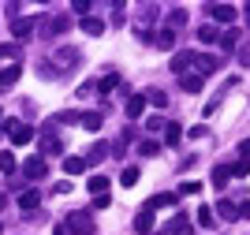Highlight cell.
<instances>
[{"mask_svg": "<svg viewBox=\"0 0 250 235\" xmlns=\"http://www.w3.org/2000/svg\"><path fill=\"white\" fill-rule=\"evenodd\" d=\"M4 131H8V138L15 146H26L34 138V127H30V123H19V120H4Z\"/></svg>", "mask_w": 250, "mask_h": 235, "instance_id": "obj_1", "label": "cell"}, {"mask_svg": "<svg viewBox=\"0 0 250 235\" xmlns=\"http://www.w3.org/2000/svg\"><path fill=\"white\" fill-rule=\"evenodd\" d=\"M63 228H67V232H79V235H94V216L75 209V213H67V224Z\"/></svg>", "mask_w": 250, "mask_h": 235, "instance_id": "obj_2", "label": "cell"}, {"mask_svg": "<svg viewBox=\"0 0 250 235\" xmlns=\"http://www.w3.org/2000/svg\"><path fill=\"white\" fill-rule=\"evenodd\" d=\"M217 67H220L217 56H209V52H194V75H202V79H206V75H213Z\"/></svg>", "mask_w": 250, "mask_h": 235, "instance_id": "obj_3", "label": "cell"}, {"mask_svg": "<svg viewBox=\"0 0 250 235\" xmlns=\"http://www.w3.org/2000/svg\"><path fill=\"white\" fill-rule=\"evenodd\" d=\"M22 172H26V179H45L49 164H45V157H26V161H22Z\"/></svg>", "mask_w": 250, "mask_h": 235, "instance_id": "obj_4", "label": "cell"}, {"mask_svg": "<svg viewBox=\"0 0 250 235\" xmlns=\"http://www.w3.org/2000/svg\"><path fill=\"white\" fill-rule=\"evenodd\" d=\"M42 153H45V157L63 153V142L56 138V134H52V127H45V131H42Z\"/></svg>", "mask_w": 250, "mask_h": 235, "instance_id": "obj_5", "label": "cell"}, {"mask_svg": "<svg viewBox=\"0 0 250 235\" xmlns=\"http://www.w3.org/2000/svg\"><path fill=\"white\" fill-rule=\"evenodd\" d=\"M209 15H213L217 22H235V19H239V11L231 8V4H213V8H209Z\"/></svg>", "mask_w": 250, "mask_h": 235, "instance_id": "obj_6", "label": "cell"}, {"mask_svg": "<svg viewBox=\"0 0 250 235\" xmlns=\"http://www.w3.org/2000/svg\"><path fill=\"white\" fill-rule=\"evenodd\" d=\"M75 64H79V49H60L56 52V67H60V71H71ZM56 67H52V71H56Z\"/></svg>", "mask_w": 250, "mask_h": 235, "instance_id": "obj_7", "label": "cell"}, {"mask_svg": "<svg viewBox=\"0 0 250 235\" xmlns=\"http://www.w3.org/2000/svg\"><path fill=\"white\" fill-rule=\"evenodd\" d=\"M19 75H22V64H11V67H4V71H0V93L8 90V86H15V82H19Z\"/></svg>", "mask_w": 250, "mask_h": 235, "instance_id": "obj_8", "label": "cell"}, {"mask_svg": "<svg viewBox=\"0 0 250 235\" xmlns=\"http://www.w3.org/2000/svg\"><path fill=\"white\" fill-rule=\"evenodd\" d=\"M67 26H71V19H67V15H49V19H45V34H63L67 30Z\"/></svg>", "mask_w": 250, "mask_h": 235, "instance_id": "obj_9", "label": "cell"}, {"mask_svg": "<svg viewBox=\"0 0 250 235\" xmlns=\"http://www.w3.org/2000/svg\"><path fill=\"white\" fill-rule=\"evenodd\" d=\"M187 67H194V52H176V56H172V71L187 75Z\"/></svg>", "mask_w": 250, "mask_h": 235, "instance_id": "obj_10", "label": "cell"}, {"mask_svg": "<svg viewBox=\"0 0 250 235\" xmlns=\"http://www.w3.org/2000/svg\"><path fill=\"white\" fill-rule=\"evenodd\" d=\"M176 202H179V194H153L142 209H149V213H153V209H165V205H176Z\"/></svg>", "mask_w": 250, "mask_h": 235, "instance_id": "obj_11", "label": "cell"}, {"mask_svg": "<svg viewBox=\"0 0 250 235\" xmlns=\"http://www.w3.org/2000/svg\"><path fill=\"white\" fill-rule=\"evenodd\" d=\"M217 216L220 220H235V216H239V205H231V198H220L217 202Z\"/></svg>", "mask_w": 250, "mask_h": 235, "instance_id": "obj_12", "label": "cell"}, {"mask_svg": "<svg viewBox=\"0 0 250 235\" xmlns=\"http://www.w3.org/2000/svg\"><path fill=\"white\" fill-rule=\"evenodd\" d=\"M108 153H112V146H108V142H97V146H90V153H86V164H97V161H104Z\"/></svg>", "mask_w": 250, "mask_h": 235, "instance_id": "obj_13", "label": "cell"}, {"mask_svg": "<svg viewBox=\"0 0 250 235\" xmlns=\"http://www.w3.org/2000/svg\"><path fill=\"white\" fill-rule=\"evenodd\" d=\"M38 205H42V194H38L34 187H26V191L19 194V209H38Z\"/></svg>", "mask_w": 250, "mask_h": 235, "instance_id": "obj_14", "label": "cell"}, {"mask_svg": "<svg viewBox=\"0 0 250 235\" xmlns=\"http://www.w3.org/2000/svg\"><path fill=\"white\" fill-rule=\"evenodd\" d=\"M11 34H15L19 41H26L34 34V19H15V22H11Z\"/></svg>", "mask_w": 250, "mask_h": 235, "instance_id": "obj_15", "label": "cell"}, {"mask_svg": "<svg viewBox=\"0 0 250 235\" xmlns=\"http://www.w3.org/2000/svg\"><path fill=\"white\" fill-rule=\"evenodd\" d=\"M135 232L138 235H149V232H153V213H149V209H142V213L135 216Z\"/></svg>", "mask_w": 250, "mask_h": 235, "instance_id": "obj_16", "label": "cell"}, {"mask_svg": "<svg viewBox=\"0 0 250 235\" xmlns=\"http://www.w3.org/2000/svg\"><path fill=\"white\" fill-rule=\"evenodd\" d=\"M165 235H194V228H190V220H187V216L179 213L176 220H172V228H168Z\"/></svg>", "mask_w": 250, "mask_h": 235, "instance_id": "obj_17", "label": "cell"}, {"mask_svg": "<svg viewBox=\"0 0 250 235\" xmlns=\"http://www.w3.org/2000/svg\"><path fill=\"white\" fill-rule=\"evenodd\" d=\"M142 112H146V93H135V97L127 101V116H131V120H138Z\"/></svg>", "mask_w": 250, "mask_h": 235, "instance_id": "obj_18", "label": "cell"}, {"mask_svg": "<svg viewBox=\"0 0 250 235\" xmlns=\"http://www.w3.org/2000/svg\"><path fill=\"white\" fill-rule=\"evenodd\" d=\"M86 168H90L86 157H67V161H63V172H67V175H83Z\"/></svg>", "mask_w": 250, "mask_h": 235, "instance_id": "obj_19", "label": "cell"}, {"mask_svg": "<svg viewBox=\"0 0 250 235\" xmlns=\"http://www.w3.org/2000/svg\"><path fill=\"white\" fill-rule=\"evenodd\" d=\"M179 86H183V90H187V93H202V86H206V79H202V75H183V79H179Z\"/></svg>", "mask_w": 250, "mask_h": 235, "instance_id": "obj_20", "label": "cell"}, {"mask_svg": "<svg viewBox=\"0 0 250 235\" xmlns=\"http://www.w3.org/2000/svg\"><path fill=\"white\" fill-rule=\"evenodd\" d=\"M179 138H183V127H179L176 120L165 123V142H168V146H179Z\"/></svg>", "mask_w": 250, "mask_h": 235, "instance_id": "obj_21", "label": "cell"}, {"mask_svg": "<svg viewBox=\"0 0 250 235\" xmlns=\"http://www.w3.org/2000/svg\"><path fill=\"white\" fill-rule=\"evenodd\" d=\"M83 30L90 34V38H101V34H104V22L94 19V15H86V19H83Z\"/></svg>", "mask_w": 250, "mask_h": 235, "instance_id": "obj_22", "label": "cell"}, {"mask_svg": "<svg viewBox=\"0 0 250 235\" xmlns=\"http://www.w3.org/2000/svg\"><path fill=\"white\" fill-rule=\"evenodd\" d=\"M86 127V131H101V123H104V116L101 112H83V120H79Z\"/></svg>", "mask_w": 250, "mask_h": 235, "instance_id": "obj_23", "label": "cell"}, {"mask_svg": "<svg viewBox=\"0 0 250 235\" xmlns=\"http://www.w3.org/2000/svg\"><path fill=\"white\" fill-rule=\"evenodd\" d=\"M198 224L202 228H217V213H213L209 205H202V209H198Z\"/></svg>", "mask_w": 250, "mask_h": 235, "instance_id": "obj_24", "label": "cell"}, {"mask_svg": "<svg viewBox=\"0 0 250 235\" xmlns=\"http://www.w3.org/2000/svg\"><path fill=\"white\" fill-rule=\"evenodd\" d=\"M198 41L213 45V41H220V30H217V26H198Z\"/></svg>", "mask_w": 250, "mask_h": 235, "instance_id": "obj_25", "label": "cell"}, {"mask_svg": "<svg viewBox=\"0 0 250 235\" xmlns=\"http://www.w3.org/2000/svg\"><path fill=\"white\" fill-rule=\"evenodd\" d=\"M153 41L161 45V49H172V45H176V30H161V34H153Z\"/></svg>", "mask_w": 250, "mask_h": 235, "instance_id": "obj_26", "label": "cell"}, {"mask_svg": "<svg viewBox=\"0 0 250 235\" xmlns=\"http://www.w3.org/2000/svg\"><path fill=\"white\" fill-rule=\"evenodd\" d=\"M138 175H142V172L131 164V168H124V172H120V183H124V187H135V183H138Z\"/></svg>", "mask_w": 250, "mask_h": 235, "instance_id": "obj_27", "label": "cell"}, {"mask_svg": "<svg viewBox=\"0 0 250 235\" xmlns=\"http://www.w3.org/2000/svg\"><path fill=\"white\" fill-rule=\"evenodd\" d=\"M228 164H217V168H213V187H224V183H228Z\"/></svg>", "mask_w": 250, "mask_h": 235, "instance_id": "obj_28", "label": "cell"}, {"mask_svg": "<svg viewBox=\"0 0 250 235\" xmlns=\"http://www.w3.org/2000/svg\"><path fill=\"white\" fill-rule=\"evenodd\" d=\"M0 172H4V175H11V172H15V157H11L8 150H0Z\"/></svg>", "mask_w": 250, "mask_h": 235, "instance_id": "obj_29", "label": "cell"}, {"mask_svg": "<svg viewBox=\"0 0 250 235\" xmlns=\"http://www.w3.org/2000/svg\"><path fill=\"white\" fill-rule=\"evenodd\" d=\"M90 191H94V194H104V191H108V175H90Z\"/></svg>", "mask_w": 250, "mask_h": 235, "instance_id": "obj_30", "label": "cell"}, {"mask_svg": "<svg viewBox=\"0 0 250 235\" xmlns=\"http://www.w3.org/2000/svg\"><path fill=\"white\" fill-rule=\"evenodd\" d=\"M138 153H142V157H157V153H161V146H157L153 138H146V142H138Z\"/></svg>", "mask_w": 250, "mask_h": 235, "instance_id": "obj_31", "label": "cell"}, {"mask_svg": "<svg viewBox=\"0 0 250 235\" xmlns=\"http://www.w3.org/2000/svg\"><path fill=\"white\" fill-rule=\"evenodd\" d=\"M146 101L157 105V108H165V105H168V93H165V90H149V93H146Z\"/></svg>", "mask_w": 250, "mask_h": 235, "instance_id": "obj_32", "label": "cell"}, {"mask_svg": "<svg viewBox=\"0 0 250 235\" xmlns=\"http://www.w3.org/2000/svg\"><path fill=\"white\" fill-rule=\"evenodd\" d=\"M116 86H120V75H116V71H108V75L101 79V86H97V90H104V93H108V90H116Z\"/></svg>", "mask_w": 250, "mask_h": 235, "instance_id": "obj_33", "label": "cell"}, {"mask_svg": "<svg viewBox=\"0 0 250 235\" xmlns=\"http://www.w3.org/2000/svg\"><path fill=\"white\" fill-rule=\"evenodd\" d=\"M228 172H231V175H250V161H247V157H243V161L228 164Z\"/></svg>", "mask_w": 250, "mask_h": 235, "instance_id": "obj_34", "label": "cell"}, {"mask_svg": "<svg viewBox=\"0 0 250 235\" xmlns=\"http://www.w3.org/2000/svg\"><path fill=\"white\" fill-rule=\"evenodd\" d=\"M183 22H187V11H183V8H176L172 15H168V30H172V26H183Z\"/></svg>", "mask_w": 250, "mask_h": 235, "instance_id": "obj_35", "label": "cell"}, {"mask_svg": "<svg viewBox=\"0 0 250 235\" xmlns=\"http://www.w3.org/2000/svg\"><path fill=\"white\" fill-rule=\"evenodd\" d=\"M220 45H224V49H235V45H239V30H228V34H220Z\"/></svg>", "mask_w": 250, "mask_h": 235, "instance_id": "obj_36", "label": "cell"}, {"mask_svg": "<svg viewBox=\"0 0 250 235\" xmlns=\"http://www.w3.org/2000/svg\"><path fill=\"white\" fill-rule=\"evenodd\" d=\"M71 11L86 19V15H90V0H75V4H71Z\"/></svg>", "mask_w": 250, "mask_h": 235, "instance_id": "obj_37", "label": "cell"}, {"mask_svg": "<svg viewBox=\"0 0 250 235\" xmlns=\"http://www.w3.org/2000/svg\"><path fill=\"white\" fill-rule=\"evenodd\" d=\"M179 194H202V183H194V179H190V183L179 187Z\"/></svg>", "mask_w": 250, "mask_h": 235, "instance_id": "obj_38", "label": "cell"}, {"mask_svg": "<svg viewBox=\"0 0 250 235\" xmlns=\"http://www.w3.org/2000/svg\"><path fill=\"white\" fill-rule=\"evenodd\" d=\"M146 131H165V120H161V116H149V120H146Z\"/></svg>", "mask_w": 250, "mask_h": 235, "instance_id": "obj_39", "label": "cell"}, {"mask_svg": "<svg viewBox=\"0 0 250 235\" xmlns=\"http://www.w3.org/2000/svg\"><path fill=\"white\" fill-rule=\"evenodd\" d=\"M138 41H142V45H149V41H153V30H149V26H138Z\"/></svg>", "mask_w": 250, "mask_h": 235, "instance_id": "obj_40", "label": "cell"}, {"mask_svg": "<svg viewBox=\"0 0 250 235\" xmlns=\"http://www.w3.org/2000/svg\"><path fill=\"white\" fill-rule=\"evenodd\" d=\"M56 120H60V123H79V120H83V112H60Z\"/></svg>", "mask_w": 250, "mask_h": 235, "instance_id": "obj_41", "label": "cell"}, {"mask_svg": "<svg viewBox=\"0 0 250 235\" xmlns=\"http://www.w3.org/2000/svg\"><path fill=\"white\" fill-rule=\"evenodd\" d=\"M108 205H112V198H108V194H97L94 198V209H108Z\"/></svg>", "mask_w": 250, "mask_h": 235, "instance_id": "obj_42", "label": "cell"}, {"mask_svg": "<svg viewBox=\"0 0 250 235\" xmlns=\"http://www.w3.org/2000/svg\"><path fill=\"white\" fill-rule=\"evenodd\" d=\"M239 64H243V67H250V45H243V49H239Z\"/></svg>", "mask_w": 250, "mask_h": 235, "instance_id": "obj_43", "label": "cell"}, {"mask_svg": "<svg viewBox=\"0 0 250 235\" xmlns=\"http://www.w3.org/2000/svg\"><path fill=\"white\" fill-rule=\"evenodd\" d=\"M206 134H209V131H206V123H198V127H190V138H206Z\"/></svg>", "mask_w": 250, "mask_h": 235, "instance_id": "obj_44", "label": "cell"}, {"mask_svg": "<svg viewBox=\"0 0 250 235\" xmlns=\"http://www.w3.org/2000/svg\"><path fill=\"white\" fill-rule=\"evenodd\" d=\"M239 153H243V157H247V161H250V138H243V146H239Z\"/></svg>", "mask_w": 250, "mask_h": 235, "instance_id": "obj_45", "label": "cell"}, {"mask_svg": "<svg viewBox=\"0 0 250 235\" xmlns=\"http://www.w3.org/2000/svg\"><path fill=\"white\" fill-rule=\"evenodd\" d=\"M239 216H247V220H250V202H243V205H239Z\"/></svg>", "mask_w": 250, "mask_h": 235, "instance_id": "obj_46", "label": "cell"}, {"mask_svg": "<svg viewBox=\"0 0 250 235\" xmlns=\"http://www.w3.org/2000/svg\"><path fill=\"white\" fill-rule=\"evenodd\" d=\"M52 235H71V232H67V228L60 224V228H52Z\"/></svg>", "mask_w": 250, "mask_h": 235, "instance_id": "obj_47", "label": "cell"}, {"mask_svg": "<svg viewBox=\"0 0 250 235\" xmlns=\"http://www.w3.org/2000/svg\"><path fill=\"white\" fill-rule=\"evenodd\" d=\"M0 123H4V108H0Z\"/></svg>", "mask_w": 250, "mask_h": 235, "instance_id": "obj_48", "label": "cell"}, {"mask_svg": "<svg viewBox=\"0 0 250 235\" xmlns=\"http://www.w3.org/2000/svg\"><path fill=\"white\" fill-rule=\"evenodd\" d=\"M247 19H250V4H247Z\"/></svg>", "mask_w": 250, "mask_h": 235, "instance_id": "obj_49", "label": "cell"}, {"mask_svg": "<svg viewBox=\"0 0 250 235\" xmlns=\"http://www.w3.org/2000/svg\"><path fill=\"white\" fill-rule=\"evenodd\" d=\"M0 205H4V194H0Z\"/></svg>", "mask_w": 250, "mask_h": 235, "instance_id": "obj_50", "label": "cell"}, {"mask_svg": "<svg viewBox=\"0 0 250 235\" xmlns=\"http://www.w3.org/2000/svg\"><path fill=\"white\" fill-rule=\"evenodd\" d=\"M0 235H4V224H0Z\"/></svg>", "mask_w": 250, "mask_h": 235, "instance_id": "obj_51", "label": "cell"}]
</instances>
